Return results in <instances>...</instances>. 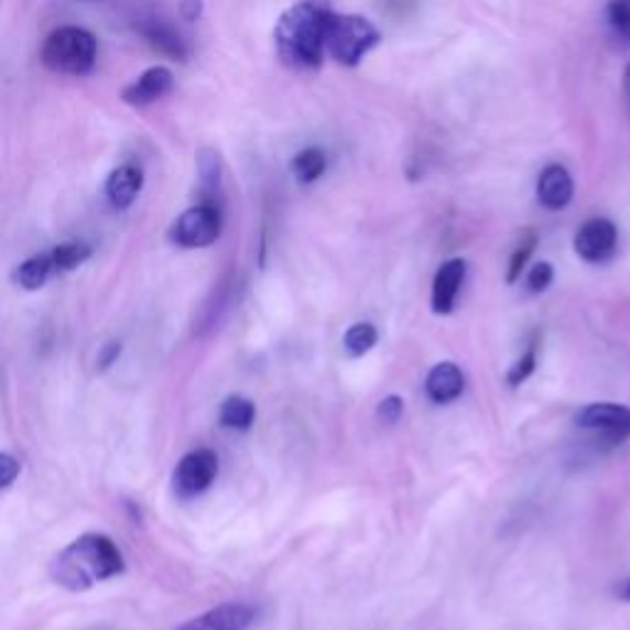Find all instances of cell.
<instances>
[{"label": "cell", "instance_id": "cell-1", "mask_svg": "<svg viewBox=\"0 0 630 630\" xmlns=\"http://www.w3.org/2000/svg\"><path fill=\"white\" fill-rule=\"evenodd\" d=\"M126 569L123 554L107 534L87 532L69 542L50 564L52 582L72 594L89 591L101 582L121 576Z\"/></svg>", "mask_w": 630, "mask_h": 630}, {"label": "cell", "instance_id": "cell-2", "mask_svg": "<svg viewBox=\"0 0 630 630\" xmlns=\"http://www.w3.org/2000/svg\"><path fill=\"white\" fill-rule=\"evenodd\" d=\"M330 13L328 0H298L279 18L274 42L283 65L298 72L323 67L325 25Z\"/></svg>", "mask_w": 630, "mask_h": 630}, {"label": "cell", "instance_id": "cell-3", "mask_svg": "<svg viewBox=\"0 0 630 630\" xmlns=\"http://www.w3.org/2000/svg\"><path fill=\"white\" fill-rule=\"evenodd\" d=\"M99 42L84 28H57L42 45L40 59L50 72L65 77H87L97 67Z\"/></svg>", "mask_w": 630, "mask_h": 630}, {"label": "cell", "instance_id": "cell-4", "mask_svg": "<svg viewBox=\"0 0 630 630\" xmlns=\"http://www.w3.org/2000/svg\"><path fill=\"white\" fill-rule=\"evenodd\" d=\"M382 42V33L362 15H328L325 52L343 67H357Z\"/></svg>", "mask_w": 630, "mask_h": 630}, {"label": "cell", "instance_id": "cell-5", "mask_svg": "<svg viewBox=\"0 0 630 630\" xmlns=\"http://www.w3.org/2000/svg\"><path fill=\"white\" fill-rule=\"evenodd\" d=\"M222 235V209L213 203H199L175 219L171 241L181 249H205L213 247Z\"/></svg>", "mask_w": 630, "mask_h": 630}, {"label": "cell", "instance_id": "cell-6", "mask_svg": "<svg viewBox=\"0 0 630 630\" xmlns=\"http://www.w3.org/2000/svg\"><path fill=\"white\" fill-rule=\"evenodd\" d=\"M219 472V458L213 448H195L185 454L173 470V490L177 498L191 500L203 496Z\"/></svg>", "mask_w": 630, "mask_h": 630}, {"label": "cell", "instance_id": "cell-7", "mask_svg": "<svg viewBox=\"0 0 630 630\" xmlns=\"http://www.w3.org/2000/svg\"><path fill=\"white\" fill-rule=\"evenodd\" d=\"M574 422L589 432H598L608 444H621L630 438V406L613 402L586 404L574 416Z\"/></svg>", "mask_w": 630, "mask_h": 630}, {"label": "cell", "instance_id": "cell-8", "mask_svg": "<svg viewBox=\"0 0 630 630\" xmlns=\"http://www.w3.org/2000/svg\"><path fill=\"white\" fill-rule=\"evenodd\" d=\"M618 247V229L606 217H594L579 227L574 237V251L589 264H604Z\"/></svg>", "mask_w": 630, "mask_h": 630}, {"label": "cell", "instance_id": "cell-9", "mask_svg": "<svg viewBox=\"0 0 630 630\" xmlns=\"http://www.w3.org/2000/svg\"><path fill=\"white\" fill-rule=\"evenodd\" d=\"M173 87H175L173 72L163 65H155L151 69H145L143 75L135 77L129 87H123L121 99L129 104V107L143 109V107H151V104L155 101L165 99L167 94L173 91Z\"/></svg>", "mask_w": 630, "mask_h": 630}, {"label": "cell", "instance_id": "cell-10", "mask_svg": "<svg viewBox=\"0 0 630 630\" xmlns=\"http://www.w3.org/2000/svg\"><path fill=\"white\" fill-rule=\"evenodd\" d=\"M254 618H257L254 606L232 601L209 608V611L191 618V621H185L175 630H247L254 623Z\"/></svg>", "mask_w": 630, "mask_h": 630}, {"label": "cell", "instance_id": "cell-11", "mask_svg": "<svg viewBox=\"0 0 630 630\" xmlns=\"http://www.w3.org/2000/svg\"><path fill=\"white\" fill-rule=\"evenodd\" d=\"M574 197V181L572 173L564 165L552 163L544 167L537 181V199L544 209L550 213H560V209L569 207Z\"/></svg>", "mask_w": 630, "mask_h": 630}, {"label": "cell", "instance_id": "cell-12", "mask_svg": "<svg viewBox=\"0 0 630 630\" xmlns=\"http://www.w3.org/2000/svg\"><path fill=\"white\" fill-rule=\"evenodd\" d=\"M139 33L158 52V55L171 57L177 62H185L187 55H191V47H187L185 37L177 33L171 23H165V20L161 18H143L139 23Z\"/></svg>", "mask_w": 630, "mask_h": 630}, {"label": "cell", "instance_id": "cell-13", "mask_svg": "<svg viewBox=\"0 0 630 630\" xmlns=\"http://www.w3.org/2000/svg\"><path fill=\"white\" fill-rule=\"evenodd\" d=\"M466 261L464 259H448L444 267L436 271L434 289H432V308L436 315H448L456 308L460 286L466 279Z\"/></svg>", "mask_w": 630, "mask_h": 630}, {"label": "cell", "instance_id": "cell-14", "mask_svg": "<svg viewBox=\"0 0 630 630\" xmlns=\"http://www.w3.org/2000/svg\"><path fill=\"white\" fill-rule=\"evenodd\" d=\"M426 397L434 404H450L464 394L466 377L456 362H438L426 377Z\"/></svg>", "mask_w": 630, "mask_h": 630}, {"label": "cell", "instance_id": "cell-15", "mask_svg": "<svg viewBox=\"0 0 630 630\" xmlns=\"http://www.w3.org/2000/svg\"><path fill=\"white\" fill-rule=\"evenodd\" d=\"M143 191V173L141 167H135L131 163L119 165L117 171H111V175L107 177V185H104V193H107V199L111 203V207L117 209H129L135 197L141 195Z\"/></svg>", "mask_w": 630, "mask_h": 630}, {"label": "cell", "instance_id": "cell-16", "mask_svg": "<svg viewBox=\"0 0 630 630\" xmlns=\"http://www.w3.org/2000/svg\"><path fill=\"white\" fill-rule=\"evenodd\" d=\"M197 177L203 203L217 205V197L222 193V158L215 149H203L197 153Z\"/></svg>", "mask_w": 630, "mask_h": 630}, {"label": "cell", "instance_id": "cell-17", "mask_svg": "<svg viewBox=\"0 0 630 630\" xmlns=\"http://www.w3.org/2000/svg\"><path fill=\"white\" fill-rule=\"evenodd\" d=\"M52 274H55V264H52V257L47 251V254H35L25 259L23 264L13 271V283L25 291H37L45 286Z\"/></svg>", "mask_w": 630, "mask_h": 630}, {"label": "cell", "instance_id": "cell-18", "mask_svg": "<svg viewBox=\"0 0 630 630\" xmlns=\"http://www.w3.org/2000/svg\"><path fill=\"white\" fill-rule=\"evenodd\" d=\"M254 419H257L254 402L241 394L227 397L222 406H219V424L225 428H232V432H249Z\"/></svg>", "mask_w": 630, "mask_h": 630}, {"label": "cell", "instance_id": "cell-19", "mask_svg": "<svg viewBox=\"0 0 630 630\" xmlns=\"http://www.w3.org/2000/svg\"><path fill=\"white\" fill-rule=\"evenodd\" d=\"M325 167H328V158H325V151L318 149V145H311V149L296 153V158L291 161V173L296 175L301 185L318 181V177H323Z\"/></svg>", "mask_w": 630, "mask_h": 630}, {"label": "cell", "instance_id": "cell-20", "mask_svg": "<svg viewBox=\"0 0 630 630\" xmlns=\"http://www.w3.org/2000/svg\"><path fill=\"white\" fill-rule=\"evenodd\" d=\"M52 264H55V274H67V271L79 269L84 261H89L91 257V247L87 241H62L55 249L50 251Z\"/></svg>", "mask_w": 630, "mask_h": 630}, {"label": "cell", "instance_id": "cell-21", "mask_svg": "<svg viewBox=\"0 0 630 630\" xmlns=\"http://www.w3.org/2000/svg\"><path fill=\"white\" fill-rule=\"evenodd\" d=\"M377 340H380V333H377L372 323H355L350 325L348 333H345L343 348L350 357H362L374 348Z\"/></svg>", "mask_w": 630, "mask_h": 630}, {"label": "cell", "instance_id": "cell-22", "mask_svg": "<svg viewBox=\"0 0 630 630\" xmlns=\"http://www.w3.org/2000/svg\"><path fill=\"white\" fill-rule=\"evenodd\" d=\"M534 247H537V237H534V232H528L522 237V241L518 245V249L512 251V257H510V267H508V283H514L520 276H522V269L528 267V261L532 257V251Z\"/></svg>", "mask_w": 630, "mask_h": 630}, {"label": "cell", "instance_id": "cell-23", "mask_svg": "<svg viewBox=\"0 0 630 630\" xmlns=\"http://www.w3.org/2000/svg\"><path fill=\"white\" fill-rule=\"evenodd\" d=\"M606 15L613 33L621 40L630 42V0H611Z\"/></svg>", "mask_w": 630, "mask_h": 630}, {"label": "cell", "instance_id": "cell-24", "mask_svg": "<svg viewBox=\"0 0 630 630\" xmlns=\"http://www.w3.org/2000/svg\"><path fill=\"white\" fill-rule=\"evenodd\" d=\"M554 281V267L550 261H540V264H534L530 269L528 279H524V286H528L530 293H544Z\"/></svg>", "mask_w": 630, "mask_h": 630}, {"label": "cell", "instance_id": "cell-25", "mask_svg": "<svg viewBox=\"0 0 630 630\" xmlns=\"http://www.w3.org/2000/svg\"><path fill=\"white\" fill-rule=\"evenodd\" d=\"M534 367H537V352H534V348H530L528 352H524L518 362L512 365V370L508 372V382L512 387H518L522 384L528 377L534 372Z\"/></svg>", "mask_w": 630, "mask_h": 630}, {"label": "cell", "instance_id": "cell-26", "mask_svg": "<svg viewBox=\"0 0 630 630\" xmlns=\"http://www.w3.org/2000/svg\"><path fill=\"white\" fill-rule=\"evenodd\" d=\"M402 414H404V399L399 394L384 397L382 402L377 404V416H380L384 424H397Z\"/></svg>", "mask_w": 630, "mask_h": 630}, {"label": "cell", "instance_id": "cell-27", "mask_svg": "<svg viewBox=\"0 0 630 630\" xmlns=\"http://www.w3.org/2000/svg\"><path fill=\"white\" fill-rule=\"evenodd\" d=\"M20 476V464L15 456L10 454H0V490H6L13 486Z\"/></svg>", "mask_w": 630, "mask_h": 630}, {"label": "cell", "instance_id": "cell-28", "mask_svg": "<svg viewBox=\"0 0 630 630\" xmlns=\"http://www.w3.org/2000/svg\"><path fill=\"white\" fill-rule=\"evenodd\" d=\"M121 352H123V345L119 340H111L107 345H101V350L97 355V370L104 372V370H109L111 365H117Z\"/></svg>", "mask_w": 630, "mask_h": 630}, {"label": "cell", "instance_id": "cell-29", "mask_svg": "<svg viewBox=\"0 0 630 630\" xmlns=\"http://www.w3.org/2000/svg\"><path fill=\"white\" fill-rule=\"evenodd\" d=\"M203 0H181V15L187 23H195L203 15Z\"/></svg>", "mask_w": 630, "mask_h": 630}, {"label": "cell", "instance_id": "cell-30", "mask_svg": "<svg viewBox=\"0 0 630 630\" xmlns=\"http://www.w3.org/2000/svg\"><path fill=\"white\" fill-rule=\"evenodd\" d=\"M618 598H623V601H628V604H630V576H628V579L623 582L621 589H618Z\"/></svg>", "mask_w": 630, "mask_h": 630}, {"label": "cell", "instance_id": "cell-31", "mask_svg": "<svg viewBox=\"0 0 630 630\" xmlns=\"http://www.w3.org/2000/svg\"><path fill=\"white\" fill-rule=\"evenodd\" d=\"M623 91H626V99L630 101V65L626 67V75H623Z\"/></svg>", "mask_w": 630, "mask_h": 630}]
</instances>
